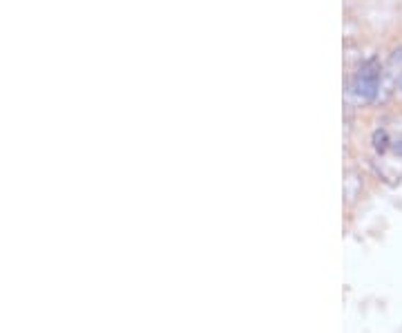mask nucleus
I'll return each mask as SVG.
<instances>
[{
    "label": "nucleus",
    "instance_id": "obj_4",
    "mask_svg": "<svg viewBox=\"0 0 402 333\" xmlns=\"http://www.w3.org/2000/svg\"><path fill=\"white\" fill-rule=\"evenodd\" d=\"M360 188H362V182L357 179V175H355L353 170H349V173H347V179H344V197H347L349 204L357 197Z\"/></svg>",
    "mask_w": 402,
    "mask_h": 333
},
{
    "label": "nucleus",
    "instance_id": "obj_1",
    "mask_svg": "<svg viewBox=\"0 0 402 333\" xmlns=\"http://www.w3.org/2000/svg\"><path fill=\"white\" fill-rule=\"evenodd\" d=\"M382 81V65L376 57H371L357 65V69L349 78V96L357 103H373L378 101Z\"/></svg>",
    "mask_w": 402,
    "mask_h": 333
},
{
    "label": "nucleus",
    "instance_id": "obj_5",
    "mask_svg": "<svg viewBox=\"0 0 402 333\" xmlns=\"http://www.w3.org/2000/svg\"><path fill=\"white\" fill-rule=\"evenodd\" d=\"M400 90H402V81H400Z\"/></svg>",
    "mask_w": 402,
    "mask_h": 333
},
{
    "label": "nucleus",
    "instance_id": "obj_3",
    "mask_svg": "<svg viewBox=\"0 0 402 333\" xmlns=\"http://www.w3.org/2000/svg\"><path fill=\"white\" fill-rule=\"evenodd\" d=\"M373 168L386 186H398L402 182V155L398 152H384L373 157Z\"/></svg>",
    "mask_w": 402,
    "mask_h": 333
},
{
    "label": "nucleus",
    "instance_id": "obj_2",
    "mask_svg": "<svg viewBox=\"0 0 402 333\" xmlns=\"http://www.w3.org/2000/svg\"><path fill=\"white\" fill-rule=\"evenodd\" d=\"M400 81H402V47H398L382 65V81H380L378 99L380 101L389 99V96L400 88Z\"/></svg>",
    "mask_w": 402,
    "mask_h": 333
}]
</instances>
